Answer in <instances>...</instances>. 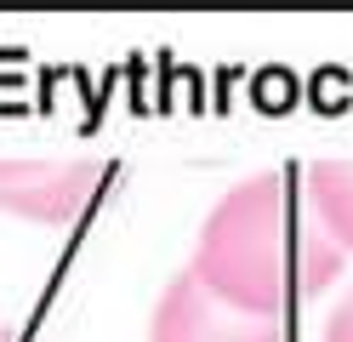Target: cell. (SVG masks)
Masks as SVG:
<instances>
[{"mask_svg": "<svg viewBox=\"0 0 353 342\" xmlns=\"http://www.w3.org/2000/svg\"><path fill=\"white\" fill-rule=\"evenodd\" d=\"M148 342H291V331H285V319H256V314H239L228 303H216L183 268L160 291Z\"/></svg>", "mask_w": 353, "mask_h": 342, "instance_id": "3957f363", "label": "cell"}, {"mask_svg": "<svg viewBox=\"0 0 353 342\" xmlns=\"http://www.w3.org/2000/svg\"><path fill=\"white\" fill-rule=\"evenodd\" d=\"M325 342H353V291L336 303V314H330V325H325Z\"/></svg>", "mask_w": 353, "mask_h": 342, "instance_id": "5b68a950", "label": "cell"}, {"mask_svg": "<svg viewBox=\"0 0 353 342\" xmlns=\"http://www.w3.org/2000/svg\"><path fill=\"white\" fill-rule=\"evenodd\" d=\"M103 189V160L85 154H0V211L29 222H74Z\"/></svg>", "mask_w": 353, "mask_h": 342, "instance_id": "7a4b0ae2", "label": "cell"}, {"mask_svg": "<svg viewBox=\"0 0 353 342\" xmlns=\"http://www.w3.org/2000/svg\"><path fill=\"white\" fill-rule=\"evenodd\" d=\"M347 251L330 240L296 171H262L216 200L200 228L194 280L216 303L256 319H285V308L319 296L342 274Z\"/></svg>", "mask_w": 353, "mask_h": 342, "instance_id": "6da1fadb", "label": "cell"}, {"mask_svg": "<svg viewBox=\"0 0 353 342\" xmlns=\"http://www.w3.org/2000/svg\"><path fill=\"white\" fill-rule=\"evenodd\" d=\"M302 189L314 200L319 222L330 228V240L353 251V160H314L302 166Z\"/></svg>", "mask_w": 353, "mask_h": 342, "instance_id": "277c9868", "label": "cell"}, {"mask_svg": "<svg viewBox=\"0 0 353 342\" xmlns=\"http://www.w3.org/2000/svg\"><path fill=\"white\" fill-rule=\"evenodd\" d=\"M0 342H29L23 331H6V325H0Z\"/></svg>", "mask_w": 353, "mask_h": 342, "instance_id": "8992f818", "label": "cell"}]
</instances>
